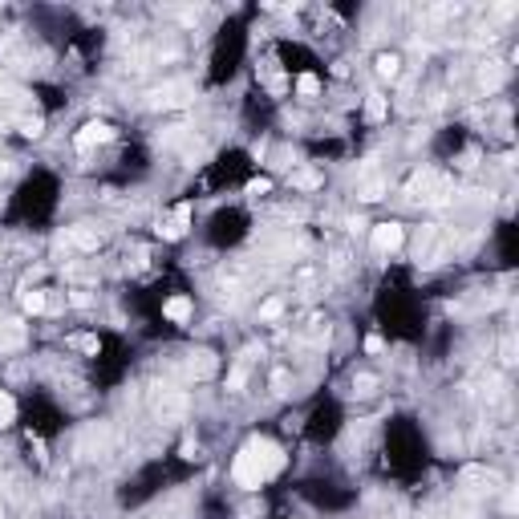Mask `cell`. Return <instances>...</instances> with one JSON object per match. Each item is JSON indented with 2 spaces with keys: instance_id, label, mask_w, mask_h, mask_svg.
<instances>
[{
  "instance_id": "11",
  "label": "cell",
  "mask_w": 519,
  "mask_h": 519,
  "mask_svg": "<svg viewBox=\"0 0 519 519\" xmlns=\"http://www.w3.org/2000/svg\"><path fill=\"white\" fill-rule=\"evenodd\" d=\"M73 345H77V349H86V353H94V349H97V337H73Z\"/></svg>"
},
{
  "instance_id": "12",
  "label": "cell",
  "mask_w": 519,
  "mask_h": 519,
  "mask_svg": "<svg viewBox=\"0 0 519 519\" xmlns=\"http://www.w3.org/2000/svg\"><path fill=\"white\" fill-rule=\"evenodd\" d=\"M381 114H385V102L374 94V97H369V118H381Z\"/></svg>"
},
{
  "instance_id": "5",
  "label": "cell",
  "mask_w": 519,
  "mask_h": 519,
  "mask_svg": "<svg viewBox=\"0 0 519 519\" xmlns=\"http://www.w3.org/2000/svg\"><path fill=\"white\" fill-rule=\"evenodd\" d=\"M163 317H166V321H175V325H187V321H191V301H187V296H170V301L163 305Z\"/></svg>"
},
{
  "instance_id": "13",
  "label": "cell",
  "mask_w": 519,
  "mask_h": 519,
  "mask_svg": "<svg viewBox=\"0 0 519 519\" xmlns=\"http://www.w3.org/2000/svg\"><path fill=\"white\" fill-rule=\"evenodd\" d=\"M365 349H369V353H381V349H385V341L374 333V337H365Z\"/></svg>"
},
{
  "instance_id": "4",
  "label": "cell",
  "mask_w": 519,
  "mask_h": 519,
  "mask_svg": "<svg viewBox=\"0 0 519 519\" xmlns=\"http://www.w3.org/2000/svg\"><path fill=\"white\" fill-rule=\"evenodd\" d=\"M187 223H191V203H179V207H175V215L166 219L159 232H163V239H179L183 232H187Z\"/></svg>"
},
{
  "instance_id": "8",
  "label": "cell",
  "mask_w": 519,
  "mask_h": 519,
  "mask_svg": "<svg viewBox=\"0 0 519 519\" xmlns=\"http://www.w3.org/2000/svg\"><path fill=\"white\" fill-rule=\"evenodd\" d=\"M296 90H301V94H305V97H312V94H317V90H321V81H317L312 73H301V81H296Z\"/></svg>"
},
{
  "instance_id": "2",
  "label": "cell",
  "mask_w": 519,
  "mask_h": 519,
  "mask_svg": "<svg viewBox=\"0 0 519 519\" xmlns=\"http://www.w3.org/2000/svg\"><path fill=\"white\" fill-rule=\"evenodd\" d=\"M401 227L398 223H378V227H374V248H378V252H398L401 248Z\"/></svg>"
},
{
  "instance_id": "6",
  "label": "cell",
  "mask_w": 519,
  "mask_h": 519,
  "mask_svg": "<svg viewBox=\"0 0 519 519\" xmlns=\"http://www.w3.org/2000/svg\"><path fill=\"white\" fill-rule=\"evenodd\" d=\"M398 65H401V61L394 57V53H381V57H378V73H381V77H390V81L398 77Z\"/></svg>"
},
{
  "instance_id": "3",
  "label": "cell",
  "mask_w": 519,
  "mask_h": 519,
  "mask_svg": "<svg viewBox=\"0 0 519 519\" xmlns=\"http://www.w3.org/2000/svg\"><path fill=\"white\" fill-rule=\"evenodd\" d=\"M114 138V126H106V122H90V126H81V134H77V146L81 150H90L97 142H110Z\"/></svg>"
},
{
  "instance_id": "9",
  "label": "cell",
  "mask_w": 519,
  "mask_h": 519,
  "mask_svg": "<svg viewBox=\"0 0 519 519\" xmlns=\"http://www.w3.org/2000/svg\"><path fill=\"white\" fill-rule=\"evenodd\" d=\"M13 414H17L13 398H8V394H0V426H8V422H13Z\"/></svg>"
},
{
  "instance_id": "10",
  "label": "cell",
  "mask_w": 519,
  "mask_h": 519,
  "mask_svg": "<svg viewBox=\"0 0 519 519\" xmlns=\"http://www.w3.org/2000/svg\"><path fill=\"white\" fill-rule=\"evenodd\" d=\"M292 183H296V187H317V175H312V170H301V175H292Z\"/></svg>"
},
{
  "instance_id": "1",
  "label": "cell",
  "mask_w": 519,
  "mask_h": 519,
  "mask_svg": "<svg viewBox=\"0 0 519 519\" xmlns=\"http://www.w3.org/2000/svg\"><path fill=\"white\" fill-rule=\"evenodd\" d=\"M284 467V450L272 442V438H252L248 447L236 454V463H232V474H236L239 487H248V491H256L260 483H268L272 474H280Z\"/></svg>"
},
{
  "instance_id": "15",
  "label": "cell",
  "mask_w": 519,
  "mask_h": 519,
  "mask_svg": "<svg viewBox=\"0 0 519 519\" xmlns=\"http://www.w3.org/2000/svg\"><path fill=\"white\" fill-rule=\"evenodd\" d=\"M248 191H252V195H260V191H268V179H256V183H248Z\"/></svg>"
},
{
  "instance_id": "14",
  "label": "cell",
  "mask_w": 519,
  "mask_h": 519,
  "mask_svg": "<svg viewBox=\"0 0 519 519\" xmlns=\"http://www.w3.org/2000/svg\"><path fill=\"white\" fill-rule=\"evenodd\" d=\"M276 312H280V301H268V305L260 308V317H268V321H272V317H276Z\"/></svg>"
},
{
  "instance_id": "7",
  "label": "cell",
  "mask_w": 519,
  "mask_h": 519,
  "mask_svg": "<svg viewBox=\"0 0 519 519\" xmlns=\"http://www.w3.org/2000/svg\"><path fill=\"white\" fill-rule=\"evenodd\" d=\"M21 305L29 308V312H45V292H24Z\"/></svg>"
}]
</instances>
